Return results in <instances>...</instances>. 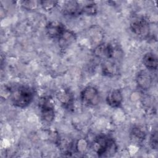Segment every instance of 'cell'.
<instances>
[{
	"mask_svg": "<svg viewBox=\"0 0 158 158\" xmlns=\"http://www.w3.org/2000/svg\"><path fill=\"white\" fill-rule=\"evenodd\" d=\"M143 64L146 69L151 70H156L157 69V57L156 54L152 52L146 53L142 59Z\"/></svg>",
	"mask_w": 158,
	"mask_h": 158,
	"instance_id": "cell-13",
	"label": "cell"
},
{
	"mask_svg": "<svg viewBox=\"0 0 158 158\" xmlns=\"http://www.w3.org/2000/svg\"><path fill=\"white\" fill-rule=\"evenodd\" d=\"M157 131L155 130L151 133L149 138V145L153 149H157L158 141H157Z\"/></svg>",
	"mask_w": 158,
	"mask_h": 158,
	"instance_id": "cell-17",
	"label": "cell"
},
{
	"mask_svg": "<svg viewBox=\"0 0 158 158\" xmlns=\"http://www.w3.org/2000/svg\"><path fill=\"white\" fill-rule=\"evenodd\" d=\"M102 74L107 77H114L119 73L118 61L114 59H105L101 64Z\"/></svg>",
	"mask_w": 158,
	"mask_h": 158,
	"instance_id": "cell-7",
	"label": "cell"
},
{
	"mask_svg": "<svg viewBox=\"0 0 158 158\" xmlns=\"http://www.w3.org/2000/svg\"><path fill=\"white\" fill-rule=\"evenodd\" d=\"M76 40L77 37L75 33L73 31L67 28L62 36L57 40V41L60 48L65 49L70 44L73 43Z\"/></svg>",
	"mask_w": 158,
	"mask_h": 158,
	"instance_id": "cell-12",
	"label": "cell"
},
{
	"mask_svg": "<svg viewBox=\"0 0 158 158\" xmlns=\"http://www.w3.org/2000/svg\"><path fill=\"white\" fill-rule=\"evenodd\" d=\"M136 83L138 87L143 90H148L152 84V78L151 75L146 71L141 70L136 75Z\"/></svg>",
	"mask_w": 158,
	"mask_h": 158,
	"instance_id": "cell-11",
	"label": "cell"
},
{
	"mask_svg": "<svg viewBox=\"0 0 158 158\" xmlns=\"http://www.w3.org/2000/svg\"><path fill=\"white\" fill-rule=\"evenodd\" d=\"M38 106L42 120L47 123L52 122L55 117V110L51 98L49 96L41 97L39 100Z\"/></svg>",
	"mask_w": 158,
	"mask_h": 158,
	"instance_id": "cell-4",
	"label": "cell"
},
{
	"mask_svg": "<svg viewBox=\"0 0 158 158\" xmlns=\"http://www.w3.org/2000/svg\"><path fill=\"white\" fill-rule=\"evenodd\" d=\"M131 32L138 38L145 40L150 34V24L148 20L143 16L133 17L130 23Z\"/></svg>",
	"mask_w": 158,
	"mask_h": 158,
	"instance_id": "cell-3",
	"label": "cell"
},
{
	"mask_svg": "<svg viewBox=\"0 0 158 158\" xmlns=\"http://www.w3.org/2000/svg\"><path fill=\"white\" fill-rule=\"evenodd\" d=\"M36 1H23L22 2V6L28 9H31L32 8H34L36 5Z\"/></svg>",
	"mask_w": 158,
	"mask_h": 158,
	"instance_id": "cell-18",
	"label": "cell"
},
{
	"mask_svg": "<svg viewBox=\"0 0 158 158\" xmlns=\"http://www.w3.org/2000/svg\"><path fill=\"white\" fill-rule=\"evenodd\" d=\"M57 98L64 107L67 109L73 108L74 97L69 89H62L57 93Z\"/></svg>",
	"mask_w": 158,
	"mask_h": 158,
	"instance_id": "cell-9",
	"label": "cell"
},
{
	"mask_svg": "<svg viewBox=\"0 0 158 158\" xmlns=\"http://www.w3.org/2000/svg\"><path fill=\"white\" fill-rule=\"evenodd\" d=\"M82 14L88 15H95L98 13V7L94 2H90L81 7Z\"/></svg>",
	"mask_w": 158,
	"mask_h": 158,
	"instance_id": "cell-15",
	"label": "cell"
},
{
	"mask_svg": "<svg viewBox=\"0 0 158 158\" xmlns=\"http://www.w3.org/2000/svg\"><path fill=\"white\" fill-rule=\"evenodd\" d=\"M123 95L121 91L118 89L110 90L106 96L107 104L112 108L119 107L123 102Z\"/></svg>",
	"mask_w": 158,
	"mask_h": 158,
	"instance_id": "cell-10",
	"label": "cell"
},
{
	"mask_svg": "<svg viewBox=\"0 0 158 158\" xmlns=\"http://www.w3.org/2000/svg\"><path fill=\"white\" fill-rule=\"evenodd\" d=\"M58 1H41L40 4L45 10H51L57 5Z\"/></svg>",
	"mask_w": 158,
	"mask_h": 158,
	"instance_id": "cell-16",
	"label": "cell"
},
{
	"mask_svg": "<svg viewBox=\"0 0 158 158\" xmlns=\"http://www.w3.org/2000/svg\"><path fill=\"white\" fill-rule=\"evenodd\" d=\"M93 148L98 156L101 157H112L117 151V146L114 139L106 135L96 136L93 141Z\"/></svg>",
	"mask_w": 158,
	"mask_h": 158,
	"instance_id": "cell-2",
	"label": "cell"
},
{
	"mask_svg": "<svg viewBox=\"0 0 158 158\" xmlns=\"http://www.w3.org/2000/svg\"><path fill=\"white\" fill-rule=\"evenodd\" d=\"M67 28L61 22L53 20L49 22L46 27L47 35L53 39L58 40L66 30Z\"/></svg>",
	"mask_w": 158,
	"mask_h": 158,
	"instance_id": "cell-6",
	"label": "cell"
},
{
	"mask_svg": "<svg viewBox=\"0 0 158 158\" xmlns=\"http://www.w3.org/2000/svg\"><path fill=\"white\" fill-rule=\"evenodd\" d=\"M10 99L12 104L19 108L29 106L34 98L33 89L27 85H17L10 88Z\"/></svg>",
	"mask_w": 158,
	"mask_h": 158,
	"instance_id": "cell-1",
	"label": "cell"
},
{
	"mask_svg": "<svg viewBox=\"0 0 158 158\" xmlns=\"http://www.w3.org/2000/svg\"><path fill=\"white\" fill-rule=\"evenodd\" d=\"M146 132L139 127H134L130 131L131 139L136 143H142L146 138Z\"/></svg>",
	"mask_w": 158,
	"mask_h": 158,
	"instance_id": "cell-14",
	"label": "cell"
},
{
	"mask_svg": "<svg viewBox=\"0 0 158 158\" xmlns=\"http://www.w3.org/2000/svg\"><path fill=\"white\" fill-rule=\"evenodd\" d=\"M81 6L78 1H65L62 6L61 11L64 15L77 16L81 15Z\"/></svg>",
	"mask_w": 158,
	"mask_h": 158,
	"instance_id": "cell-8",
	"label": "cell"
},
{
	"mask_svg": "<svg viewBox=\"0 0 158 158\" xmlns=\"http://www.w3.org/2000/svg\"><path fill=\"white\" fill-rule=\"evenodd\" d=\"M81 103L86 106L94 107L99 102V93L94 86H88L85 87L80 93Z\"/></svg>",
	"mask_w": 158,
	"mask_h": 158,
	"instance_id": "cell-5",
	"label": "cell"
}]
</instances>
